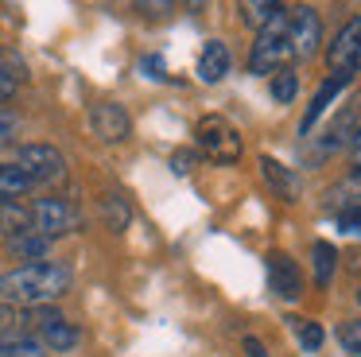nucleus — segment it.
I'll return each mask as SVG.
<instances>
[{"label": "nucleus", "mask_w": 361, "mask_h": 357, "mask_svg": "<svg viewBox=\"0 0 361 357\" xmlns=\"http://www.w3.org/2000/svg\"><path fill=\"white\" fill-rule=\"evenodd\" d=\"M63 291H71V268L51 260L20 264L0 279V295L8 303H24V307H47Z\"/></svg>", "instance_id": "1"}, {"label": "nucleus", "mask_w": 361, "mask_h": 357, "mask_svg": "<svg viewBox=\"0 0 361 357\" xmlns=\"http://www.w3.org/2000/svg\"><path fill=\"white\" fill-rule=\"evenodd\" d=\"M288 20L291 8H280L264 28L257 31V43L249 51V70L252 74H276L280 66H291V43H288Z\"/></svg>", "instance_id": "2"}, {"label": "nucleus", "mask_w": 361, "mask_h": 357, "mask_svg": "<svg viewBox=\"0 0 361 357\" xmlns=\"http://www.w3.org/2000/svg\"><path fill=\"white\" fill-rule=\"evenodd\" d=\"M195 136H198V147H202L210 159H218V163L241 159V132H237L233 121H226V116H218V113L202 116V121L195 124Z\"/></svg>", "instance_id": "3"}, {"label": "nucleus", "mask_w": 361, "mask_h": 357, "mask_svg": "<svg viewBox=\"0 0 361 357\" xmlns=\"http://www.w3.org/2000/svg\"><path fill=\"white\" fill-rule=\"evenodd\" d=\"M16 167L24 171L32 183H55V178L66 175V159L59 147L51 144H24L16 155Z\"/></svg>", "instance_id": "4"}, {"label": "nucleus", "mask_w": 361, "mask_h": 357, "mask_svg": "<svg viewBox=\"0 0 361 357\" xmlns=\"http://www.w3.org/2000/svg\"><path fill=\"white\" fill-rule=\"evenodd\" d=\"M288 43L295 59H311L322 43V20L314 8H291V20H288Z\"/></svg>", "instance_id": "5"}, {"label": "nucleus", "mask_w": 361, "mask_h": 357, "mask_svg": "<svg viewBox=\"0 0 361 357\" xmlns=\"http://www.w3.org/2000/svg\"><path fill=\"white\" fill-rule=\"evenodd\" d=\"M326 62L334 74H353L361 70V20H350L326 47Z\"/></svg>", "instance_id": "6"}, {"label": "nucleus", "mask_w": 361, "mask_h": 357, "mask_svg": "<svg viewBox=\"0 0 361 357\" xmlns=\"http://www.w3.org/2000/svg\"><path fill=\"white\" fill-rule=\"evenodd\" d=\"M27 214H32V233H39L47 241L71 233V225H74V214L63 198H35V206Z\"/></svg>", "instance_id": "7"}, {"label": "nucleus", "mask_w": 361, "mask_h": 357, "mask_svg": "<svg viewBox=\"0 0 361 357\" xmlns=\"http://www.w3.org/2000/svg\"><path fill=\"white\" fill-rule=\"evenodd\" d=\"M90 128H94V136L105 140V144H121V140H128V132H133V121H128L125 105H117V101H97V105L90 109Z\"/></svg>", "instance_id": "8"}, {"label": "nucleus", "mask_w": 361, "mask_h": 357, "mask_svg": "<svg viewBox=\"0 0 361 357\" xmlns=\"http://www.w3.org/2000/svg\"><path fill=\"white\" fill-rule=\"evenodd\" d=\"M268 284L280 299H299L303 295V276H299V264L288 253H268Z\"/></svg>", "instance_id": "9"}, {"label": "nucleus", "mask_w": 361, "mask_h": 357, "mask_svg": "<svg viewBox=\"0 0 361 357\" xmlns=\"http://www.w3.org/2000/svg\"><path fill=\"white\" fill-rule=\"evenodd\" d=\"M361 128V93H353L350 97V105L342 109V113L334 116V124L326 128V140L319 144V155H326V152H338L342 144H350L353 140V132Z\"/></svg>", "instance_id": "10"}, {"label": "nucleus", "mask_w": 361, "mask_h": 357, "mask_svg": "<svg viewBox=\"0 0 361 357\" xmlns=\"http://www.w3.org/2000/svg\"><path fill=\"white\" fill-rule=\"evenodd\" d=\"M350 78H353V74H330L326 82H322L319 90H314L311 105H307V113H303V124H299V132H303V136H307V132L314 128V121H319V116H322V113H326V109H330V101H334L338 93H342L345 85H350Z\"/></svg>", "instance_id": "11"}, {"label": "nucleus", "mask_w": 361, "mask_h": 357, "mask_svg": "<svg viewBox=\"0 0 361 357\" xmlns=\"http://www.w3.org/2000/svg\"><path fill=\"white\" fill-rule=\"evenodd\" d=\"M260 178H264V183L276 190V198H283V202H295L299 198V175L291 167H283L280 159L260 155Z\"/></svg>", "instance_id": "12"}, {"label": "nucleus", "mask_w": 361, "mask_h": 357, "mask_svg": "<svg viewBox=\"0 0 361 357\" xmlns=\"http://www.w3.org/2000/svg\"><path fill=\"white\" fill-rule=\"evenodd\" d=\"M226 74H229V47L221 43V39H210V43L202 47V54H198V78H202L206 85H214Z\"/></svg>", "instance_id": "13"}, {"label": "nucleus", "mask_w": 361, "mask_h": 357, "mask_svg": "<svg viewBox=\"0 0 361 357\" xmlns=\"http://www.w3.org/2000/svg\"><path fill=\"white\" fill-rule=\"evenodd\" d=\"M39 334H43V338H39V346H43V349H55V353H71V349L82 341L78 326H74V322H66V318H59V322L43 326Z\"/></svg>", "instance_id": "14"}, {"label": "nucleus", "mask_w": 361, "mask_h": 357, "mask_svg": "<svg viewBox=\"0 0 361 357\" xmlns=\"http://www.w3.org/2000/svg\"><path fill=\"white\" fill-rule=\"evenodd\" d=\"M27 229H32V214L16 198H0V233L16 237V233H27Z\"/></svg>", "instance_id": "15"}, {"label": "nucleus", "mask_w": 361, "mask_h": 357, "mask_svg": "<svg viewBox=\"0 0 361 357\" xmlns=\"http://www.w3.org/2000/svg\"><path fill=\"white\" fill-rule=\"evenodd\" d=\"M311 260H314V284L326 287L330 279H334V268H338V248L330 245V241H314Z\"/></svg>", "instance_id": "16"}, {"label": "nucleus", "mask_w": 361, "mask_h": 357, "mask_svg": "<svg viewBox=\"0 0 361 357\" xmlns=\"http://www.w3.org/2000/svg\"><path fill=\"white\" fill-rule=\"evenodd\" d=\"M102 222H105V229H113V233L128 229L133 210H128V202L121 198V194H105V198H102Z\"/></svg>", "instance_id": "17"}, {"label": "nucleus", "mask_w": 361, "mask_h": 357, "mask_svg": "<svg viewBox=\"0 0 361 357\" xmlns=\"http://www.w3.org/2000/svg\"><path fill=\"white\" fill-rule=\"evenodd\" d=\"M8 248L16 256H24V260H43V256H47V248H51V241L47 237H39V233H16V237H8Z\"/></svg>", "instance_id": "18"}, {"label": "nucleus", "mask_w": 361, "mask_h": 357, "mask_svg": "<svg viewBox=\"0 0 361 357\" xmlns=\"http://www.w3.org/2000/svg\"><path fill=\"white\" fill-rule=\"evenodd\" d=\"M27 186H32V178L16 163H0V198H20Z\"/></svg>", "instance_id": "19"}, {"label": "nucleus", "mask_w": 361, "mask_h": 357, "mask_svg": "<svg viewBox=\"0 0 361 357\" xmlns=\"http://www.w3.org/2000/svg\"><path fill=\"white\" fill-rule=\"evenodd\" d=\"M295 93H299V74H295V66H280L272 74V97L280 101V105H291L295 101Z\"/></svg>", "instance_id": "20"}, {"label": "nucleus", "mask_w": 361, "mask_h": 357, "mask_svg": "<svg viewBox=\"0 0 361 357\" xmlns=\"http://www.w3.org/2000/svg\"><path fill=\"white\" fill-rule=\"evenodd\" d=\"M291 334H295V341L307 349V353H314V349L322 346V338H326V334H322V326L311 322V318H291Z\"/></svg>", "instance_id": "21"}, {"label": "nucleus", "mask_w": 361, "mask_h": 357, "mask_svg": "<svg viewBox=\"0 0 361 357\" xmlns=\"http://www.w3.org/2000/svg\"><path fill=\"white\" fill-rule=\"evenodd\" d=\"M280 8H283V4H276V0H245V4H241V16H245V23H252V28L260 31L276 12H280Z\"/></svg>", "instance_id": "22"}, {"label": "nucleus", "mask_w": 361, "mask_h": 357, "mask_svg": "<svg viewBox=\"0 0 361 357\" xmlns=\"http://www.w3.org/2000/svg\"><path fill=\"white\" fill-rule=\"evenodd\" d=\"M338 341L345 346L350 357H361V318H350V322L338 326Z\"/></svg>", "instance_id": "23"}, {"label": "nucleus", "mask_w": 361, "mask_h": 357, "mask_svg": "<svg viewBox=\"0 0 361 357\" xmlns=\"http://www.w3.org/2000/svg\"><path fill=\"white\" fill-rule=\"evenodd\" d=\"M4 357H47L35 338H8L4 341Z\"/></svg>", "instance_id": "24"}, {"label": "nucleus", "mask_w": 361, "mask_h": 357, "mask_svg": "<svg viewBox=\"0 0 361 357\" xmlns=\"http://www.w3.org/2000/svg\"><path fill=\"white\" fill-rule=\"evenodd\" d=\"M20 78H24V74H16V70L8 66V62H0V101H8L12 93H16Z\"/></svg>", "instance_id": "25"}, {"label": "nucleus", "mask_w": 361, "mask_h": 357, "mask_svg": "<svg viewBox=\"0 0 361 357\" xmlns=\"http://www.w3.org/2000/svg\"><path fill=\"white\" fill-rule=\"evenodd\" d=\"M338 225H342L345 233H353V237H357V233H361V206H345L342 214H338Z\"/></svg>", "instance_id": "26"}, {"label": "nucleus", "mask_w": 361, "mask_h": 357, "mask_svg": "<svg viewBox=\"0 0 361 357\" xmlns=\"http://www.w3.org/2000/svg\"><path fill=\"white\" fill-rule=\"evenodd\" d=\"M12 136H16V113L0 109V144H8Z\"/></svg>", "instance_id": "27"}, {"label": "nucleus", "mask_w": 361, "mask_h": 357, "mask_svg": "<svg viewBox=\"0 0 361 357\" xmlns=\"http://www.w3.org/2000/svg\"><path fill=\"white\" fill-rule=\"evenodd\" d=\"M190 163H195V155H190V152H175V155H171V167L179 171V175H187Z\"/></svg>", "instance_id": "28"}, {"label": "nucleus", "mask_w": 361, "mask_h": 357, "mask_svg": "<svg viewBox=\"0 0 361 357\" xmlns=\"http://www.w3.org/2000/svg\"><path fill=\"white\" fill-rule=\"evenodd\" d=\"M140 70H152V78H164V62H159L156 54H148V59L140 62Z\"/></svg>", "instance_id": "29"}, {"label": "nucleus", "mask_w": 361, "mask_h": 357, "mask_svg": "<svg viewBox=\"0 0 361 357\" xmlns=\"http://www.w3.org/2000/svg\"><path fill=\"white\" fill-rule=\"evenodd\" d=\"M345 147H350V159H353V163H357V167H361V128L353 132V140H350V144H345Z\"/></svg>", "instance_id": "30"}, {"label": "nucleus", "mask_w": 361, "mask_h": 357, "mask_svg": "<svg viewBox=\"0 0 361 357\" xmlns=\"http://www.w3.org/2000/svg\"><path fill=\"white\" fill-rule=\"evenodd\" d=\"M245 349H249L252 357H268V353H264V346H260L257 338H245Z\"/></svg>", "instance_id": "31"}, {"label": "nucleus", "mask_w": 361, "mask_h": 357, "mask_svg": "<svg viewBox=\"0 0 361 357\" xmlns=\"http://www.w3.org/2000/svg\"><path fill=\"white\" fill-rule=\"evenodd\" d=\"M357 303H361V287H357Z\"/></svg>", "instance_id": "32"}]
</instances>
